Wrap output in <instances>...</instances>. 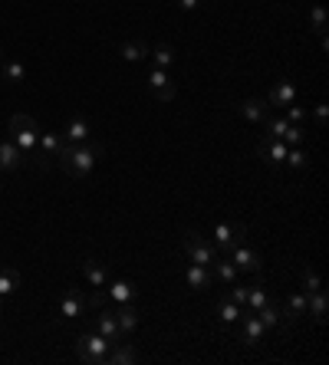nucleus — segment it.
I'll return each instance as SVG.
<instances>
[{"label": "nucleus", "instance_id": "7", "mask_svg": "<svg viewBox=\"0 0 329 365\" xmlns=\"http://www.w3.org/2000/svg\"><path fill=\"white\" fill-rule=\"evenodd\" d=\"M149 89H152L155 99H162V102H171L178 92L171 73H168V69H155V66H152V73H149Z\"/></svg>", "mask_w": 329, "mask_h": 365}, {"label": "nucleus", "instance_id": "28", "mask_svg": "<svg viewBox=\"0 0 329 365\" xmlns=\"http://www.w3.org/2000/svg\"><path fill=\"white\" fill-rule=\"evenodd\" d=\"M152 63H155V69H171L175 66V50L168 46V43H158V46H152Z\"/></svg>", "mask_w": 329, "mask_h": 365}, {"label": "nucleus", "instance_id": "43", "mask_svg": "<svg viewBox=\"0 0 329 365\" xmlns=\"http://www.w3.org/2000/svg\"><path fill=\"white\" fill-rule=\"evenodd\" d=\"M0 63H3V56H0Z\"/></svg>", "mask_w": 329, "mask_h": 365}, {"label": "nucleus", "instance_id": "35", "mask_svg": "<svg viewBox=\"0 0 329 365\" xmlns=\"http://www.w3.org/2000/svg\"><path fill=\"white\" fill-rule=\"evenodd\" d=\"M306 115H310V109H306V105H300V102H290V105H283V119H287L290 126H303Z\"/></svg>", "mask_w": 329, "mask_h": 365}, {"label": "nucleus", "instance_id": "23", "mask_svg": "<svg viewBox=\"0 0 329 365\" xmlns=\"http://www.w3.org/2000/svg\"><path fill=\"white\" fill-rule=\"evenodd\" d=\"M83 273H86V280H89V287H92V290L109 283V270H106L99 260H83Z\"/></svg>", "mask_w": 329, "mask_h": 365}, {"label": "nucleus", "instance_id": "41", "mask_svg": "<svg viewBox=\"0 0 329 365\" xmlns=\"http://www.w3.org/2000/svg\"><path fill=\"white\" fill-rule=\"evenodd\" d=\"M0 313H3V296H0Z\"/></svg>", "mask_w": 329, "mask_h": 365}, {"label": "nucleus", "instance_id": "33", "mask_svg": "<svg viewBox=\"0 0 329 365\" xmlns=\"http://www.w3.org/2000/svg\"><path fill=\"white\" fill-rule=\"evenodd\" d=\"M270 303V296H267L264 287H247V303H244V309H251V313H257L260 306H267Z\"/></svg>", "mask_w": 329, "mask_h": 365}, {"label": "nucleus", "instance_id": "5", "mask_svg": "<svg viewBox=\"0 0 329 365\" xmlns=\"http://www.w3.org/2000/svg\"><path fill=\"white\" fill-rule=\"evenodd\" d=\"M247 240V224H241V221H221V224L214 227V247L221 257H228L230 247H237V244H244Z\"/></svg>", "mask_w": 329, "mask_h": 365}, {"label": "nucleus", "instance_id": "40", "mask_svg": "<svg viewBox=\"0 0 329 365\" xmlns=\"http://www.w3.org/2000/svg\"><path fill=\"white\" fill-rule=\"evenodd\" d=\"M201 3H204V0H178V7H181V10H198V7H201Z\"/></svg>", "mask_w": 329, "mask_h": 365}, {"label": "nucleus", "instance_id": "31", "mask_svg": "<svg viewBox=\"0 0 329 365\" xmlns=\"http://www.w3.org/2000/svg\"><path fill=\"white\" fill-rule=\"evenodd\" d=\"M283 164H290L293 171H306V168H310V155L303 151V145H290V148H287V162Z\"/></svg>", "mask_w": 329, "mask_h": 365}, {"label": "nucleus", "instance_id": "39", "mask_svg": "<svg viewBox=\"0 0 329 365\" xmlns=\"http://www.w3.org/2000/svg\"><path fill=\"white\" fill-rule=\"evenodd\" d=\"M313 115H317V126L323 128V126H326V119H329V105H326V102H319L317 109H313Z\"/></svg>", "mask_w": 329, "mask_h": 365}, {"label": "nucleus", "instance_id": "9", "mask_svg": "<svg viewBox=\"0 0 329 365\" xmlns=\"http://www.w3.org/2000/svg\"><path fill=\"white\" fill-rule=\"evenodd\" d=\"M92 332H99V336H106V339H112V342L122 339V329H119L115 309H106V306H99V313L92 316Z\"/></svg>", "mask_w": 329, "mask_h": 365}, {"label": "nucleus", "instance_id": "25", "mask_svg": "<svg viewBox=\"0 0 329 365\" xmlns=\"http://www.w3.org/2000/svg\"><path fill=\"white\" fill-rule=\"evenodd\" d=\"M241 313H244V309H241V306H237L234 300H228V293L217 300V319H221L224 326H234V323L241 319Z\"/></svg>", "mask_w": 329, "mask_h": 365}, {"label": "nucleus", "instance_id": "36", "mask_svg": "<svg viewBox=\"0 0 329 365\" xmlns=\"http://www.w3.org/2000/svg\"><path fill=\"white\" fill-rule=\"evenodd\" d=\"M323 290V280H319L317 266H303V293H317Z\"/></svg>", "mask_w": 329, "mask_h": 365}, {"label": "nucleus", "instance_id": "20", "mask_svg": "<svg viewBox=\"0 0 329 365\" xmlns=\"http://www.w3.org/2000/svg\"><path fill=\"white\" fill-rule=\"evenodd\" d=\"M106 290H109V300L115 303H135V296H139L135 283H128V280H112V283H106Z\"/></svg>", "mask_w": 329, "mask_h": 365}, {"label": "nucleus", "instance_id": "24", "mask_svg": "<svg viewBox=\"0 0 329 365\" xmlns=\"http://www.w3.org/2000/svg\"><path fill=\"white\" fill-rule=\"evenodd\" d=\"M306 300H310V293H303V290H296V293H290V300H287V323H296V319H303L306 316Z\"/></svg>", "mask_w": 329, "mask_h": 365}, {"label": "nucleus", "instance_id": "22", "mask_svg": "<svg viewBox=\"0 0 329 365\" xmlns=\"http://www.w3.org/2000/svg\"><path fill=\"white\" fill-rule=\"evenodd\" d=\"M326 290H317L310 293V300H306V316H313V323L317 326H323L326 323Z\"/></svg>", "mask_w": 329, "mask_h": 365}, {"label": "nucleus", "instance_id": "42", "mask_svg": "<svg viewBox=\"0 0 329 365\" xmlns=\"http://www.w3.org/2000/svg\"><path fill=\"white\" fill-rule=\"evenodd\" d=\"M0 191H3V181H0Z\"/></svg>", "mask_w": 329, "mask_h": 365}, {"label": "nucleus", "instance_id": "10", "mask_svg": "<svg viewBox=\"0 0 329 365\" xmlns=\"http://www.w3.org/2000/svg\"><path fill=\"white\" fill-rule=\"evenodd\" d=\"M287 142H280V139H260L257 142V155L264 158L267 164H283L287 162Z\"/></svg>", "mask_w": 329, "mask_h": 365}, {"label": "nucleus", "instance_id": "18", "mask_svg": "<svg viewBox=\"0 0 329 365\" xmlns=\"http://www.w3.org/2000/svg\"><path fill=\"white\" fill-rule=\"evenodd\" d=\"M20 164H24L20 148H17L10 139H3L0 142V168H3V171H20Z\"/></svg>", "mask_w": 329, "mask_h": 365}, {"label": "nucleus", "instance_id": "19", "mask_svg": "<svg viewBox=\"0 0 329 365\" xmlns=\"http://www.w3.org/2000/svg\"><path fill=\"white\" fill-rule=\"evenodd\" d=\"M66 139H63V132H40V155L50 162V158H56L60 151H63Z\"/></svg>", "mask_w": 329, "mask_h": 365}, {"label": "nucleus", "instance_id": "4", "mask_svg": "<svg viewBox=\"0 0 329 365\" xmlns=\"http://www.w3.org/2000/svg\"><path fill=\"white\" fill-rule=\"evenodd\" d=\"M185 253H188L191 264H201V266H211L217 257H221L214 244L204 240L198 230H188V234H185Z\"/></svg>", "mask_w": 329, "mask_h": 365}, {"label": "nucleus", "instance_id": "26", "mask_svg": "<svg viewBox=\"0 0 329 365\" xmlns=\"http://www.w3.org/2000/svg\"><path fill=\"white\" fill-rule=\"evenodd\" d=\"M257 319H260L267 329H277L280 323H283V309H280L277 303L270 300L267 306H260V309H257Z\"/></svg>", "mask_w": 329, "mask_h": 365}, {"label": "nucleus", "instance_id": "29", "mask_svg": "<svg viewBox=\"0 0 329 365\" xmlns=\"http://www.w3.org/2000/svg\"><path fill=\"white\" fill-rule=\"evenodd\" d=\"M264 126H267V139H280V142H283V135L290 132V122H287L283 115H267Z\"/></svg>", "mask_w": 329, "mask_h": 365}, {"label": "nucleus", "instance_id": "13", "mask_svg": "<svg viewBox=\"0 0 329 365\" xmlns=\"http://www.w3.org/2000/svg\"><path fill=\"white\" fill-rule=\"evenodd\" d=\"M267 102H270V109H283V105H290V102H296V86H293L290 79H280L277 86L270 89Z\"/></svg>", "mask_w": 329, "mask_h": 365}, {"label": "nucleus", "instance_id": "27", "mask_svg": "<svg viewBox=\"0 0 329 365\" xmlns=\"http://www.w3.org/2000/svg\"><path fill=\"white\" fill-rule=\"evenodd\" d=\"M17 290H20V273L10 270V266H0V296L7 300V296H13Z\"/></svg>", "mask_w": 329, "mask_h": 365}, {"label": "nucleus", "instance_id": "21", "mask_svg": "<svg viewBox=\"0 0 329 365\" xmlns=\"http://www.w3.org/2000/svg\"><path fill=\"white\" fill-rule=\"evenodd\" d=\"M119 53H122V60H128V63H142V60H149L152 46H149L145 40H126V43L119 46Z\"/></svg>", "mask_w": 329, "mask_h": 365}, {"label": "nucleus", "instance_id": "1", "mask_svg": "<svg viewBox=\"0 0 329 365\" xmlns=\"http://www.w3.org/2000/svg\"><path fill=\"white\" fill-rule=\"evenodd\" d=\"M102 145L99 142H79V145H69L66 142L63 145V151L56 155L60 158V168H63L66 175H73V178H89V171L99 164V158H102Z\"/></svg>", "mask_w": 329, "mask_h": 365}, {"label": "nucleus", "instance_id": "8", "mask_svg": "<svg viewBox=\"0 0 329 365\" xmlns=\"http://www.w3.org/2000/svg\"><path fill=\"white\" fill-rule=\"evenodd\" d=\"M237 323H241V342H244V346H260V342H264L267 326L260 323V319H257V313L244 309Z\"/></svg>", "mask_w": 329, "mask_h": 365}, {"label": "nucleus", "instance_id": "6", "mask_svg": "<svg viewBox=\"0 0 329 365\" xmlns=\"http://www.w3.org/2000/svg\"><path fill=\"white\" fill-rule=\"evenodd\" d=\"M228 260L237 266V270H244V273H260V270H264V257H260L257 251H251L247 244H237V247H230Z\"/></svg>", "mask_w": 329, "mask_h": 365}, {"label": "nucleus", "instance_id": "11", "mask_svg": "<svg viewBox=\"0 0 329 365\" xmlns=\"http://www.w3.org/2000/svg\"><path fill=\"white\" fill-rule=\"evenodd\" d=\"M63 139L69 142V145L89 142V139H92V122H89V119H83V115H73V119L66 122V128H63Z\"/></svg>", "mask_w": 329, "mask_h": 365}, {"label": "nucleus", "instance_id": "16", "mask_svg": "<svg viewBox=\"0 0 329 365\" xmlns=\"http://www.w3.org/2000/svg\"><path fill=\"white\" fill-rule=\"evenodd\" d=\"M115 319H119V329H122V336L135 332V329H139V309H135V303H119V309H115Z\"/></svg>", "mask_w": 329, "mask_h": 365}, {"label": "nucleus", "instance_id": "15", "mask_svg": "<svg viewBox=\"0 0 329 365\" xmlns=\"http://www.w3.org/2000/svg\"><path fill=\"white\" fill-rule=\"evenodd\" d=\"M237 112H241L251 126H257V122H264L267 115H270V102L267 99H244L241 105H237Z\"/></svg>", "mask_w": 329, "mask_h": 365}, {"label": "nucleus", "instance_id": "34", "mask_svg": "<svg viewBox=\"0 0 329 365\" xmlns=\"http://www.w3.org/2000/svg\"><path fill=\"white\" fill-rule=\"evenodd\" d=\"M0 76H3L7 83H24L26 69H24V63H20V60H10V63H0Z\"/></svg>", "mask_w": 329, "mask_h": 365}, {"label": "nucleus", "instance_id": "30", "mask_svg": "<svg viewBox=\"0 0 329 365\" xmlns=\"http://www.w3.org/2000/svg\"><path fill=\"white\" fill-rule=\"evenodd\" d=\"M211 266H214V277L221 280V283H234V280H237V273H241V270L230 264L228 257H217V260H214Z\"/></svg>", "mask_w": 329, "mask_h": 365}, {"label": "nucleus", "instance_id": "14", "mask_svg": "<svg viewBox=\"0 0 329 365\" xmlns=\"http://www.w3.org/2000/svg\"><path fill=\"white\" fill-rule=\"evenodd\" d=\"M139 362V353L132 349V342H112V349L106 355V365H135Z\"/></svg>", "mask_w": 329, "mask_h": 365}, {"label": "nucleus", "instance_id": "37", "mask_svg": "<svg viewBox=\"0 0 329 365\" xmlns=\"http://www.w3.org/2000/svg\"><path fill=\"white\" fill-rule=\"evenodd\" d=\"M283 142H287V145H303V142H306V128L303 126H290V132L283 135Z\"/></svg>", "mask_w": 329, "mask_h": 365}, {"label": "nucleus", "instance_id": "32", "mask_svg": "<svg viewBox=\"0 0 329 365\" xmlns=\"http://www.w3.org/2000/svg\"><path fill=\"white\" fill-rule=\"evenodd\" d=\"M310 26H313V33H317V37H326V26H329L326 7H319V3L310 7Z\"/></svg>", "mask_w": 329, "mask_h": 365}, {"label": "nucleus", "instance_id": "12", "mask_svg": "<svg viewBox=\"0 0 329 365\" xmlns=\"http://www.w3.org/2000/svg\"><path fill=\"white\" fill-rule=\"evenodd\" d=\"M185 283H188V287H191L194 293L211 290V266L188 264V266H185Z\"/></svg>", "mask_w": 329, "mask_h": 365}, {"label": "nucleus", "instance_id": "3", "mask_svg": "<svg viewBox=\"0 0 329 365\" xmlns=\"http://www.w3.org/2000/svg\"><path fill=\"white\" fill-rule=\"evenodd\" d=\"M112 349V339H106L99 332H83L76 339V355L86 365H106V355Z\"/></svg>", "mask_w": 329, "mask_h": 365}, {"label": "nucleus", "instance_id": "38", "mask_svg": "<svg viewBox=\"0 0 329 365\" xmlns=\"http://www.w3.org/2000/svg\"><path fill=\"white\" fill-rule=\"evenodd\" d=\"M230 290H228V300H234L237 306L244 309V303H247V287H241V283H228Z\"/></svg>", "mask_w": 329, "mask_h": 365}, {"label": "nucleus", "instance_id": "2", "mask_svg": "<svg viewBox=\"0 0 329 365\" xmlns=\"http://www.w3.org/2000/svg\"><path fill=\"white\" fill-rule=\"evenodd\" d=\"M10 142L20 148V155H24V162L30 158V162L37 164V168H47V158L40 155V126L30 119V115H24V112H17V115H10Z\"/></svg>", "mask_w": 329, "mask_h": 365}, {"label": "nucleus", "instance_id": "17", "mask_svg": "<svg viewBox=\"0 0 329 365\" xmlns=\"http://www.w3.org/2000/svg\"><path fill=\"white\" fill-rule=\"evenodd\" d=\"M83 313H86V300L79 296V290H69L63 300H60V316H63V319H79Z\"/></svg>", "mask_w": 329, "mask_h": 365}]
</instances>
